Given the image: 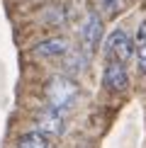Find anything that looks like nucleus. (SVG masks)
I'll return each instance as SVG.
<instances>
[{
    "label": "nucleus",
    "mask_w": 146,
    "mask_h": 148,
    "mask_svg": "<svg viewBox=\"0 0 146 148\" xmlns=\"http://www.w3.org/2000/svg\"><path fill=\"white\" fill-rule=\"evenodd\" d=\"M46 100H49V107L66 112V109H71L73 104H76V100H78V85L73 83L71 78H66V75H56L49 83Z\"/></svg>",
    "instance_id": "f257e3e1"
},
{
    "label": "nucleus",
    "mask_w": 146,
    "mask_h": 148,
    "mask_svg": "<svg viewBox=\"0 0 146 148\" xmlns=\"http://www.w3.org/2000/svg\"><path fill=\"white\" fill-rule=\"evenodd\" d=\"M102 51H105V58L107 61L127 63V61L134 56V39L124 32V29H114L112 34H107Z\"/></svg>",
    "instance_id": "f03ea898"
},
{
    "label": "nucleus",
    "mask_w": 146,
    "mask_h": 148,
    "mask_svg": "<svg viewBox=\"0 0 146 148\" xmlns=\"http://www.w3.org/2000/svg\"><path fill=\"white\" fill-rule=\"evenodd\" d=\"M102 41V17L97 12H88L81 24V44L85 53H93Z\"/></svg>",
    "instance_id": "7ed1b4c3"
},
{
    "label": "nucleus",
    "mask_w": 146,
    "mask_h": 148,
    "mask_svg": "<svg viewBox=\"0 0 146 148\" xmlns=\"http://www.w3.org/2000/svg\"><path fill=\"white\" fill-rule=\"evenodd\" d=\"M102 85H105L110 92H122V90H127V85H129L127 66H124V63H117V61H107V63H105V71H102Z\"/></svg>",
    "instance_id": "20e7f679"
},
{
    "label": "nucleus",
    "mask_w": 146,
    "mask_h": 148,
    "mask_svg": "<svg viewBox=\"0 0 146 148\" xmlns=\"http://www.w3.org/2000/svg\"><path fill=\"white\" fill-rule=\"evenodd\" d=\"M66 112H61V109H54V107H46L41 109L39 116H36V126H39V131L44 134H61L66 129Z\"/></svg>",
    "instance_id": "39448f33"
},
{
    "label": "nucleus",
    "mask_w": 146,
    "mask_h": 148,
    "mask_svg": "<svg viewBox=\"0 0 146 148\" xmlns=\"http://www.w3.org/2000/svg\"><path fill=\"white\" fill-rule=\"evenodd\" d=\"M32 53L36 58H61L68 53V41L63 36H51V39H44L41 44H36Z\"/></svg>",
    "instance_id": "423d86ee"
},
{
    "label": "nucleus",
    "mask_w": 146,
    "mask_h": 148,
    "mask_svg": "<svg viewBox=\"0 0 146 148\" xmlns=\"http://www.w3.org/2000/svg\"><path fill=\"white\" fill-rule=\"evenodd\" d=\"M134 56H136V68L146 73V20L139 24L136 39H134Z\"/></svg>",
    "instance_id": "0eeeda50"
},
{
    "label": "nucleus",
    "mask_w": 146,
    "mask_h": 148,
    "mask_svg": "<svg viewBox=\"0 0 146 148\" xmlns=\"http://www.w3.org/2000/svg\"><path fill=\"white\" fill-rule=\"evenodd\" d=\"M17 148H49V138L44 131H29L24 136H20Z\"/></svg>",
    "instance_id": "6e6552de"
},
{
    "label": "nucleus",
    "mask_w": 146,
    "mask_h": 148,
    "mask_svg": "<svg viewBox=\"0 0 146 148\" xmlns=\"http://www.w3.org/2000/svg\"><path fill=\"white\" fill-rule=\"evenodd\" d=\"M100 3H102V8H105L110 15H114V12H119V10H122L124 0H100Z\"/></svg>",
    "instance_id": "1a4fd4ad"
}]
</instances>
